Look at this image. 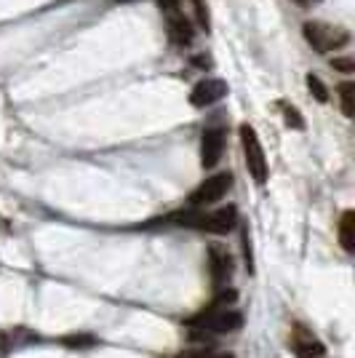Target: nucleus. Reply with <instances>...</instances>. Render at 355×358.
I'll list each match as a JSON object with an SVG mask.
<instances>
[{
    "instance_id": "f257e3e1",
    "label": "nucleus",
    "mask_w": 355,
    "mask_h": 358,
    "mask_svg": "<svg viewBox=\"0 0 355 358\" xmlns=\"http://www.w3.org/2000/svg\"><path fill=\"white\" fill-rule=\"evenodd\" d=\"M305 41L318 51V54H328V51H337L342 45L350 43V35L342 27H331V24H324V22H307L305 27Z\"/></svg>"
},
{
    "instance_id": "f03ea898",
    "label": "nucleus",
    "mask_w": 355,
    "mask_h": 358,
    "mask_svg": "<svg viewBox=\"0 0 355 358\" xmlns=\"http://www.w3.org/2000/svg\"><path fill=\"white\" fill-rule=\"evenodd\" d=\"M240 145H243V155H246V169L256 185H265L267 182V158L265 150L259 145V136L254 131L249 123L240 126Z\"/></svg>"
},
{
    "instance_id": "7ed1b4c3",
    "label": "nucleus",
    "mask_w": 355,
    "mask_h": 358,
    "mask_svg": "<svg viewBox=\"0 0 355 358\" xmlns=\"http://www.w3.org/2000/svg\"><path fill=\"white\" fill-rule=\"evenodd\" d=\"M233 187V174L230 171H222V174H214V177L203 179L198 187H195L190 198H187V203H190V209H201V206H211V203H217V201H222L227 190Z\"/></svg>"
},
{
    "instance_id": "20e7f679",
    "label": "nucleus",
    "mask_w": 355,
    "mask_h": 358,
    "mask_svg": "<svg viewBox=\"0 0 355 358\" xmlns=\"http://www.w3.org/2000/svg\"><path fill=\"white\" fill-rule=\"evenodd\" d=\"M227 83L224 80H219V78H206V80H201L198 86L193 89V94H190V105L193 107H211L217 105L219 99H224L227 96Z\"/></svg>"
},
{
    "instance_id": "39448f33",
    "label": "nucleus",
    "mask_w": 355,
    "mask_h": 358,
    "mask_svg": "<svg viewBox=\"0 0 355 358\" xmlns=\"http://www.w3.org/2000/svg\"><path fill=\"white\" fill-rule=\"evenodd\" d=\"M224 152V131L217 126V129H206L203 136H201V164L203 169H214V166L222 161Z\"/></svg>"
},
{
    "instance_id": "423d86ee",
    "label": "nucleus",
    "mask_w": 355,
    "mask_h": 358,
    "mask_svg": "<svg viewBox=\"0 0 355 358\" xmlns=\"http://www.w3.org/2000/svg\"><path fill=\"white\" fill-rule=\"evenodd\" d=\"M208 273H211V284L222 289L230 275H233V257L224 252L222 246H211L208 249Z\"/></svg>"
},
{
    "instance_id": "0eeeda50",
    "label": "nucleus",
    "mask_w": 355,
    "mask_h": 358,
    "mask_svg": "<svg viewBox=\"0 0 355 358\" xmlns=\"http://www.w3.org/2000/svg\"><path fill=\"white\" fill-rule=\"evenodd\" d=\"M166 22H168V38H171V43H177V45L193 43V38H195L193 22L182 14V11L166 14Z\"/></svg>"
},
{
    "instance_id": "6e6552de",
    "label": "nucleus",
    "mask_w": 355,
    "mask_h": 358,
    "mask_svg": "<svg viewBox=\"0 0 355 358\" xmlns=\"http://www.w3.org/2000/svg\"><path fill=\"white\" fill-rule=\"evenodd\" d=\"M340 243L347 254L355 252V211H345L340 220Z\"/></svg>"
},
{
    "instance_id": "1a4fd4ad",
    "label": "nucleus",
    "mask_w": 355,
    "mask_h": 358,
    "mask_svg": "<svg viewBox=\"0 0 355 358\" xmlns=\"http://www.w3.org/2000/svg\"><path fill=\"white\" fill-rule=\"evenodd\" d=\"M294 353L299 358H321L326 353V348H324V343H318V340H312V337H302V340L294 343Z\"/></svg>"
},
{
    "instance_id": "9d476101",
    "label": "nucleus",
    "mask_w": 355,
    "mask_h": 358,
    "mask_svg": "<svg viewBox=\"0 0 355 358\" xmlns=\"http://www.w3.org/2000/svg\"><path fill=\"white\" fill-rule=\"evenodd\" d=\"M337 94H340V107L345 118H353V96H355V86L350 80H345L337 86Z\"/></svg>"
},
{
    "instance_id": "9b49d317",
    "label": "nucleus",
    "mask_w": 355,
    "mask_h": 358,
    "mask_svg": "<svg viewBox=\"0 0 355 358\" xmlns=\"http://www.w3.org/2000/svg\"><path fill=\"white\" fill-rule=\"evenodd\" d=\"M94 343H96V337H91V334H67V337H61V345L70 348V350H83V348H91Z\"/></svg>"
},
{
    "instance_id": "f8f14e48",
    "label": "nucleus",
    "mask_w": 355,
    "mask_h": 358,
    "mask_svg": "<svg viewBox=\"0 0 355 358\" xmlns=\"http://www.w3.org/2000/svg\"><path fill=\"white\" fill-rule=\"evenodd\" d=\"M281 110H283V120H286V126H291V129H296V131H302V129H305V120H302V115H299V110H296L294 105L281 102Z\"/></svg>"
},
{
    "instance_id": "ddd939ff",
    "label": "nucleus",
    "mask_w": 355,
    "mask_h": 358,
    "mask_svg": "<svg viewBox=\"0 0 355 358\" xmlns=\"http://www.w3.org/2000/svg\"><path fill=\"white\" fill-rule=\"evenodd\" d=\"M307 89L312 91V96H315L318 102H326V99H328V91H326L324 80H321L318 75H307Z\"/></svg>"
},
{
    "instance_id": "4468645a",
    "label": "nucleus",
    "mask_w": 355,
    "mask_h": 358,
    "mask_svg": "<svg viewBox=\"0 0 355 358\" xmlns=\"http://www.w3.org/2000/svg\"><path fill=\"white\" fill-rule=\"evenodd\" d=\"M236 299H238V292H233V289H224V286H222V292L211 299V308H230Z\"/></svg>"
},
{
    "instance_id": "2eb2a0df",
    "label": "nucleus",
    "mask_w": 355,
    "mask_h": 358,
    "mask_svg": "<svg viewBox=\"0 0 355 358\" xmlns=\"http://www.w3.org/2000/svg\"><path fill=\"white\" fill-rule=\"evenodd\" d=\"M331 67H334V70H340V73H345V75H350L355 70L353 59H347V57H342V59H334V62H331Z\"/></svg>"
},
{
    "instance_id": "dca6fc26",
    "label": "nucleus",
    "mask_w": 355,
    "mask_h": 358,
    "mask_svg": "<svg viewBox=\"0 0 355 358\" xmlns=\"http://www.w3.org/2000/svg\"><path fill=\"white\" fill-rule=\"evenodd\" d=\"M182 358H233L230 353H211V350H195V353H184Z\"/></svg>"
},
{
    "instance_id": "f3484780",
    "label": "nucleus",
    "mask_w": 355,
    "mask_h": 358,
    "mask_svg": "<svg viewBox=\"0 0 355 358\" xmlns=\"http://www.w3.org/2000/svg\"><path fill=\"white\" fill-rule=\"evenodd\" d=\"M243 257H246V268L252 270V246H249V233H243Z\"/></svg>"
},
{
    "instance_id": "a211bd4d",
    "label": "nucleus",
    "mask_w": 355,
    "mask_h": 358,
    "mask_svg": "<svg viewBox=\"0 0 355 358\" xmlns=\"http://www.w3.org/2000/svg\"><path fill=\"white\" fill-rule=\"evenodd\" d=\"M299 6H315V3H321V0H294Z\"/></svg>"
}]
</instances>
